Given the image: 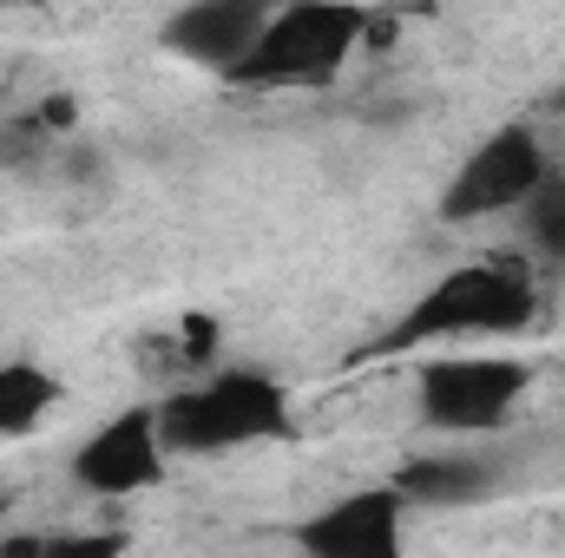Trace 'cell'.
<instances>
[{"label":"cell","mask_w":565,"mask_h":558,"mask_svg":"<svg viewBox=\"0 0 565 558\" xmlns=\"http://www.w3.org/2000/svg\"><path fill=\"white\" fill-rule=\"evenodd\" d=\"M33 558H126V533H53L33 546Z\"/></svg>","instance_id":"obj_12"},{"label":"cell","mask_w":565,"mask_h":558,"mask_svg":"<svg viewBox=\"0 0 565 558\" xmlns=\"http://www.w3.org/2000/svg\"><path fill=\"white\" fill-rule=\"evenodd\" d=\"M302 558H408V500L388 486H355L296 526Z\"/></svg>","instance_id":"obj_7"},{"label":"cell","mask_w":565,"mask_h":558,"mask_svg":"<svg viewBox=\"0 0 565 558\" xmlns=\"http://www.w3.org/2000/svg\"><path fill=\"white\" fill-rule=\"evenodd\" d=\"M164 433H158V408H119L113 420H99L79 447H73V460H66V473H73V486H86L93 500H132V493H151L158 480H164Z\"/></svg>","instance_id":"obj_6"},{"label":"cell","mask_w":565,"mask_h":558,"mask_svg":"<svg viewBox=\"0 0 565 558\" xmlns=\"http://www.w3.org/2000/svg\"><path fill=\"white\" fill-rule=\"evenodd\" d=\"M533 302H540L533 264H520V257L460 264L408 302V315L375 342V355H408V348L454 342V335H513L533 322Z\"/></svg>","instance_id":"obj_2"},{"label":"cell","mask_w":565,"mask_h":558,"mask_svg":"<svg viewBox=\"0 0 565 558\" xmlns=\"http://www.w3.org/2000/svg\"><path fill=\"white\" fill-rule=\"evenodd\" d=\"M526 388H533V368L513 355H447L422 368L415 415L440 440H473V433H500L526 401Z\"/></svg>","instance_id":"obj_4"},{"label":"cell","mask_w":565,"mask_h":558,"mask_svg":"<svg viewBox=\"0 0 565 558\" xmlns=\"http://www.w3.org/2000/svg\"><path fill=\"white\" fill-rule=\"evenodd\" d=\"M264 20H270V7H257V0H198V7H178L158 40H164V53H178V60H191V66L231 73V66L257 46Z\"/></svg>","instance_id":"obj_9"},{"label":"cell","mask_w":565,"mask_h":558,"mask_svg":"<svg viewBox=\"0 0 565 558\" xmlns=\"http://www.w3.org/2000/svg\"><path fill=\"white\" fill-rule=\"evenodd\" d=\"M513 460L507 453H480V447H440V453H408L395 473V493L408 506H434V513H460L480 506L507 486Z\"/></svg>","instance_id":"obj_8"},{"label":"cell","mask_w":565,"mask_h":558,"mask_svg":"<svg viewBox=\"0 0 565 558\" xmlns=\"http://www.w3.org/2000/svg\"><path fill=\"white\" fill-rule=\"evenodd\" d=\"M296 408L270 368H217L191 388H171L158 401V433L164 453L204 460V453H244L264 440H289Z\"/></svg>","instance_id":"obj_1"},{"label":"cell","mask_w":565,"mask_h":558,"mask_svg":"<svg viewBox=\"0 0 565 558\" xmlns=\"http://www.w3.org/2000/svg\"><path fill=\"white\" fill-rule=\"evenodd\" d=\"M60 408V375L40 362H0V440L33 433Z\"/></svg>","instance_id":"obj_10"},{"label":"cell","mask_w":565,"mask_h":558,"mask_svg":"<svg viewBox=\"0 0 565 558\" xmlns=\"http://www.w3.org/2000/svg\"><path fill=\"white\" fill-rule=\"evenodd\" d=\"M553 112H565V86H559V93H553Z\"/></svg>","instance_id":"obj_13"},{"label":"cell","mask_w":565,"mask_h":558,"mask_svg":"<svg viewBox=\"0 0 565 558\" xmlns=\"http://www.w3.org/2000/svg\"><path fill=\"white\" fill-rule=\"evenodd\" d=\"M553 171L559 164H553V151H546V139L533 126H500L493 139H480L460 158L454 184L440 191V217L447 224H480L493 211H520Z\"/></svg>","instance_id":"obj_5"},{"label":"cell","mask_w":565,"mask_h":558,"mask_svg":"<svg viewBox=\"0 0 565 558\" xmlns=\"http://www.w3.org/2000/svg\"><path fill=\"white\" fill-rule=\"evenodd\" d=\"M369 33V13L362 7H342V0H302V7H270L257 46L224 73L231 86H250V93H302V86H329L349 53L362 46Z\"/></svg>","instance_id":"obj_3"},{"label":"cell","mask_w":565,"mask_h":558,"mask_svg":"<svg viewBox=\"0 0 565 558\" xmlns=\"http://www.w3.org/2000/svg\"><path fill=\"white\" fill-rule=\"evenodd\" d=\"M520 230H526V250L540 264H565V171H553L526 204H520Z\"/></svg>","instance_id":"obj_11"}]
</instances>
